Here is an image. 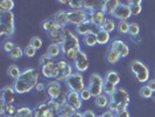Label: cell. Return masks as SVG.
<instances>
[{"mask_svg":"<svg viewBox=\"0 0 155 117\" xmlns=\"http://www.w3.org/2000/svg\"><path fill=\"white\" fill-rule=\"evenodd\" d=\"M21 70L20 68L15 66V64H13V66H11L9 68H8V75L11 76L12 78H14V80H18V78L20 77V75H21Z\"/></svg>","mask_w":155,"mask_h":117,"instance_id":"74e56055","label":"cell"},{"mask_svg":"<svg viewBox=\"0 0 155 117\" xmlns=\"http://www.w3.org/2000/svg\"><path fill=\"white\" fill-rule=\"evenodd\" d=\"M49 36L50 39L53 40V42L61 46L64 41V36H65V28L64 27H57L56 29L51 31L49 33Z\"/></svg>","mask_w":155,"mask_h":117,"instance_id":"e0dca14e","label":"cell"},{"mask_svg":"<svg viewBox=\"0 0 155 117\" xmlns=\"http://www.w3.org/2000/svg\"><path fill=\"white\" fill-rule=\"evenodd\" d=\"M131 96L125 88H118L113 93L112 96H110L109 110L112 112H121L127 110V107L130 105Z\"/></svg>","mask_w":155,"mask_h":117,"instance_id":"3957f363","label":"cell"},{"mask_svg":"<svg viewBox=\"0 0 155 117\" xmlns=\"http://www.w3.org/2000/svg\"><path fill=\"white\" fill-rule=\"evenodd\" d=\"M57 27H61V26L57 25V22L55 21V19H47L42 23V28L46 32H48V33H50L51 31L56 29Z\"/></svg>","mask_w":155,"mask_h":117,"instance_id":"f1b7e54d","label":"cell"},{"mask_svg":"<svg viewBox=\"0 0 155 117\" xmlns=\"http://www.w3.org/2000/svg\"><path fill=\"white\" fill-rule=\"evenodd\" d=\"M83 116L84 117H97V115L93 112L92 110H86L83 112Z\"/></svg>","mask_w":155,"mask_h":117,"instance_id":"f5cc1de1","label":"cell"},{"mask_svg":"<svg viewBox=\"0 0 155 117\" xmlns=\"http://www.w3.org/2000/svg\"><path fill=\"white\" fill-rule=\"evenodd\" d=\"M23 55H25V52H23L22 48L20 46H15L14 49L9 53V57H11L12 60H19V59L22 57Z\"/></svg>","mask_w":155,"mask_h":117,"instance_id":"d590c367","label":"cell"},{"mask_svg":"<svg viewBox=\"0 0 155 117\" xmlns=\"http://www.w3.org/2000/svg\"><path fill=\"white\" fill-rule=\"evenodd\" d=\"M1 117H8L7 115H1Z\"/></svg>","mask_w":155,"mask_h":117,"instance_id":"91938a15","label":"cell"},{"mask_svg":"<svg viewBox=\"0 0 155 117\" xmlns=\"http://www.w3.org/2000/svg\"><path fill=\"white\" fill-rule=\"evenodd\" d=\"M16 117H34V110L28 107H21L16 111Z\"/></svg>","mask_w":155,"mask_h":117,"instance_id":"836d02e7","label":"cell"},{"mask_svg":"<svg viewBox=\"0 0 155 117\" xmlns=\"http://www.w3.org/2000/svg\"><path fill=\"white\" fill-rule=\"evenodd\" d=\"M34 110V117H47L48 116V104L41 103Z\"/></svg>","mask_w":155,"mask_h":117,"instance_id":"83f0119b","label":"cell"},{"mask_svg":"<svg viewBox=\"0 0 155 117\" xmlns=\"http://www.w3.org/2000/svg\"><path fill=\"white\" fill-rule=\"evenodd\" d=\"M16 111H18V109H16V108L14 107V105H13V104L6 105V115H7L8 117L16 115Z\"/></svg>","mask_w":155,"mask_h":117,"instance_id":"681fc988","label":"cell"},{"mask_svg":"<svg viewBox=\"0 0 155 117\" xmlns=\"http://www.w3.org/2000/svg\"><path fill=\"white\" fill-rule=\"evenodd\" d=\"M58 117H64V116H61V115H60V116H58Z\"/></svg>","mask_w":155,"mask_h":117,"instance_id":"6125c7cd","label":"cell"},{"mask_svg":"<svg viewBox=\"0 0 155 117\" xmlns=\"http://www.w3.org/2000/svg\"><path fill=\"white\" fill-rule=\"evenodd\" d=\"M116 117H131V115H130L128 110H125V111H121V112H117Z\"/></svg>","mask_w":155,"mask_h":117,"instance_id":"816d5d0a","label":"cell"},{"mask_svg":"<svg viewBox=\"0 0 155 117\" xmlns=\"http://www.w3.org/2000/svg\"><path fill=\"white\" fill-rule=\"evenodd\" d=\"M116 22L112 20V19H110V18H107L106 20H105V22L101 25V31H105L107 32V33H112V32L116 29Z\"/></svg>","mask_w":155,"mask_h":117,"instance_id":"e575fe53","label":"cell"},{"mask_svg":"<svg viewBox=\"0 0 155 117\" xmlns=\"http://www.w3.org/2000/svg\"><path fill=\"white\" fill-rule=\"evenodd\" d=\"M68 93L69 91H63L60 96H58V98L56 100V102L60 104V105H63V104H67V98H68Z\"/></svg>","mask_w":155,"mask_h":117,"instance_id":"7dc6e473","label":"cell"},{"mask_svg":"<svg viewBox=\"0 0 155 117\" xmlns=\"http://www.w3.org/2000/svg\"><path fill=\"white\" fill-rule=\"evenodd\" d=\"M68 16H69V23L74 25V26H81L83 23L90 21V13H87L84 9H79V11H69L68 12Z\"/></svg>","mask_w":155,"mask_h":117,"instance_id":"ba28073f","label":"cell"},{"mask_svg":"<svg viewBox=\"0 0 155 117\" xmlns=\"http://www.w3.org/2000/svg\"><path fill=\"white\" fill-rule=\"evenodd\" d=\"M148 87H149V89L153 91V93H155V78L154 80H150V81H148Z\"/></svg>","mask_w":155,"mask_h":117,"instance_id":"db71d44e","label":"cell"},{"mask_svg":"<svg viewBox=\"0 0 155 117\" xmlns=\"http://www.w3.org/2000/svg\"><path fill=\"white\" fill-rule=\"evenodd\" d=\"M14 8V1L13 0H2L0 1V12L6 13V12H12Z\"/></svg>","mask_w":155,"mask_h":117,"instance_id":"f546056e","label":"cell"},{"mask_svg":"<svg viewBox=\"0 0 155 117\" xmlns=\"http://www.w3.org/2000/svg\"><path fill=\"white\" fill-rule=\"evenodd\" d=\"M96 36H97V43L98 45H106V43H109L110 39H111L110 33L105 31H101V29Z\"/></svg>","mask_w":155,"mask_h":117,"instance_id":"4dcf8cb0","label":"cell"},{"mask_svg":"<svg viewBox=\"0 0 155 117\" xmlns=\"http://www.w3.org/2000/svg\"><path fill=\"white\" fill-rule=\"evenodd\" d=\"M67 103L71 105L74 109L76 110H79L82 108V98H81V96H79V93H76V91H69L68 93V98H67Z\"/></svg>","mask_w":155,"mask_h":117,"instance_id":"2e32d148","label":"cell"},{"mask_svg":"<svg viewBox=\"0 0 155 117\" xmlns=\"http://www.w3.org/2000/svg\"><path fill=\"white\" fill-rule=\"evenodd\" d=\"M84 43L87 47H93L97 45V36L94 34H87L84 36Z\"/></svg>","mask_w":155,"mask_h":117,"instance_id":"f35d334b","label":"cell"},{"mask_svg":"<svg viewBox=\"0 0 155 117\" xmlns=\"http://www.w3.org/2000/svg\"><path fill=\"white\" fill-rule=\"evenodd\" d=\"M45 88H46V87H45V84H43V83H41V82H39V83H38V86L35 87V89H36L38 91H42Z\"/></svg>","mask_w":155,"mask_h":117,"instance_id":"9f6ffc18","label":"cell"},{"mask_svg":"<svg viewBox=\"0 0 155 117\" xmlns=\"http://www.w3.org/2000/svg\"><path fill=\"white\" fill-rule=\"evenodd\" d=\"M54 19L58 26L64 27V28H65V26L69 23V16H68V12H67V11H58V12L55 14Z\"/></svg>","mask_w":155,"mask_h":117,"instance_id":"7402d4cb","label":"cell"},{"mask_svg":"<svg viewBox=\"0 0 155 117\" xmlns=\"http://www.w3.org/2000/svg\"><path fill=\"white\" fill-rule=\"evenodd\" d=\"M104 83H105V78L103 77L101 75L93 73L90 75L89 77V89L92 94V97H98L99 95H101L103 89H104Z\"/></svg>","mask_w":155,"mask_h":117,"instance_id":"52a82bcc","label":"cell"},{"mask_svg":"<svg viewBox=\"0 0 155 117\" xmlns=\"http://www.w3.org/2000/svg\"><path fill=\"white\" fill-rule=\"evenodd\" d=\"M120 5V1L118 0H106L104 1V6H103V12L105 14L109 15H113L114 11L117 9V7Z\"/></svg>","mask_w":155,"mask_h":117,"instance_id":"ffe728a7","label":"cell"},{"mask_svg":"<svg viewBox=\"0 0 155 117\" xmlns=\"http://www.w3.org/2000/svg\"><path fill=\"white\" fill-rule=\"evenodd\" d=\"M48 104V116L47 117H58L60 116V108L61 105L54 100L47 102Z\"/></svg>","mask_w":155,"mask_h":117,"instance_id":"603a6c76","label":"cell"},{"mask_svg":"<svg viewBox=\"0 0 155 117\" xmlns=\"http://www.w3.org/2000/svg\"><path fill=\"white\" fill-rule=\"evenodd\" d=\"M104 2L103 1H83V9L87 13H93L97 11H103Z\"/></svg>","mask_w":155,"mask_h":117,"instance_id":"ac0fdd59","label":"cell"},{"mask_svg":"<svg viewBox=\"0 0 155 117\" xmlns=\"http://www.w3.org/2000/svg\"><path fill=\"white\" fill-rule=\"evenodd\" d=\"M29 45L34 47L35 49H40V48L42 47V45H43V41H42V39L39 38V36H34V38H31V39Z\"/></svg>","mask_w":155,"mask_h":117,"instance_id":"7bdbcfd3","label":"cell"},{"mask_svg":"<svg viewBox=\"0 0 155 117\" xmlns=\"http://www.w3.org/2000/svg\"><path fill=\"white\" fill-rule=\"evenodd\" d=\"M71 117H84V116H83V114H82V112H79V111H76V112H75V114H74V115H72Z\"/></svg>","mask_w":155,"mask_h":117,"instance_id":"6f0895ef","label":"cell"},{"mask_svg":"<svg viewBox=\"0 0 155 117\" xmlns=\"http://www.w3.org/2000/svg\"><path fill=\"white\" fill-rule=\"evenodd\" d=\"M128 6L131 8L132 15H139L142 12V1L141 0H130Z\"/></svg>","mask_w":155,"mask_h":117,"instance_id":"d4e9b609","label":"cell"},{"mask_svg":"<svg viewBox=\"0 0 155 117\" xmlns=\"http://www.w3.org/2000/svg\"><path fill=\"white\" fill-rule=\"evenodd\" d=\"M39 81V70L36 68H27L22 70L20 77L14 82V89L16 94H26L31 91L38 86Z\"/></svg>","mask_w":155,"mask_h":117,"instance_id":"6da1fadb","label":"cell"},{"mask_svg":"<svg viewBox=\"0 0 155 117\" xmlns=\"http://www.w3.org/2000/svg\"><path fill=\"white\" fill-rule=\"evenodd\" d=\"M47 93H48V95H49L50 100L56 101V100L58 98V96L63 93L61 82L55 81V80L53 81V82H49L48 86H47Z\"/></svg>","mask_w":155,"mask_h":117,"instance_id":"4fadbf2b","label":"cell"},{"mask_svg":"<svg viewBox=\"0 0 155 117\" xmlns=\"http://www.w3.org/2000/svg\"><path fill=\"white\" fill-rule=\"evenodd\" d=\"M62 53V49H61V46L56 45V43H53L48 47V50H47V54L49 55L50 57H57L58 55Z\"/></svg>","mask_w":155,"mask_h":117,"instance_id":"d6a6232c","label":"cell"},{"mask_svg":"<svg viewBox=\"0 0 155 117\" xmlns=\"http://www.w3.org/2000/svg\"><path fill=\"white\" fill-rule=\"evenodd\" d=\"M130 34L132 35V38L139 36V34H140V26L138 25V23H135V22L130 23Z\"/></svg>","mask_w":155,"mask_h":117,"instance_id":"60d3db41","label":"cell"},{"mask_svg":"<svg viewBox=\"0 0 155 117\" xmlns=\"http://www.w3.org/2000/svg\"><path fill=\"white\" fill-rule=\"evenodd\" d=\"M74 64H75V69L77 70L78 73H84L89 69V66H90V61H89V57L84 50H81L77 54L76 59L74 60Z\"/></svg>","mask_w":155,"mask_h":117,"instance_id":"30bf717a","label":"cell"},{"mask_svg":"<svg viewBox=\"0 0 155 117\" xmlns=\"http://www.w3.org/2000/svg\"><path fill=\"white\" fill-rule=\"evenodd\" d=\"M36 50H38V49H35V48H34L33 46H31V45H28V46L23 49L25 55H26V56H28V57H33V56H35Z\"/></svg>","mask_w":155,"mask_h":117,"instance_id":"bcb514c9","label":"cell"},{"mask_svg":"<svg viewBox=\"0 0 155 117\" xmlns=\"http://www.w3.org/2000/svg\"><path fill=\"white\" fill-rule=\"evenodd\" d=\"M118 26V31L121 34H130V23L127 21H119Z\"/></svg>","mask_w":155,"mask_h":117,"instance_id":"ab89813d","label":"cell"},{"mask_svg":"<svg viewBox=\"0 0 155 117\" xmlns=\"http://www.w3.org/2000/svg\"><path fill=\"white\" fill-rule=\"evenodd\" d=\"M97 117H103V116H101H101H97Z\"/></svg>","mask_w":155,"mask_h":117,"instance_id":"be15d7a7","label":"cell"},{"mask_svg":"<svg viewBox=\"0 0 155 117\" xmlns=\"http://www.w3.org/2000/svg\"><path fill=\"white\" fill-rule=\"evenodd\" d=\"M106 14L103 12V11H97V12H93L91 14V18H90V22H92L93 25L98 26V27H101V25L105 22L106 20Z\"/></svg>","mask_w":155,"mask_h":117,"instance_id":"44dd1931","label":"cell"},{"mask_svg":"<svg viewBox=\"0 0 155 117\" xmlns=\"http://www.w3.org/2000/svg\"><path fill=\"white\" fill-rule=\"evenodd\" d=\"M75 32H76L77 35H83V36H85L87 34H94V35H97L101 32V27H98V26L93 25L92 22L87 21V22L83 23L81 26H77L75 28Z\"/></svg>","mask_w":155,"mask_h":117,"instance_id":"8fae6325","label":"cell"},{"mask_svg":"<svg viewBox=\"0 0 155 117\" xmlns=\"http://www.w3.org/2000/svg\"><path fill=\"white\" fill-rule=\"evenodd\" d=\"M101 116H103V117H116V115H114V112H112V111L107 110V111H105V112H104Z\"/></svg>","mask_w":155,"mask_h":117,"instance_id":"11a10c76","label":"cell"},{"mask_svg":"<svg viewBox=\"0 0 155 117\" xmlns=\"http://www.w3.org/2000/svg\"><path fill=\"white\" fill-rule=\"evenodd\" d=\"M117 89V86L116 84H113V83H111V82H107V81H105V83H104V89H103V93L105 94V95H107V96H112L113 93L116 91Z\"/></svg>","mask_w":155,"mask_h":117,"instance_id":"8d00e7d4","label":"cell"},{"mask_svg":"<svg viewBox=\"0 0 155 117\" xmlns=\"http://www.w3.org/2000/svg\"><path fill=\"white\" fill-rule=\"evenodd\" d=\"M55 70H56V62L54 61L47 63L45 66H41V73H42L43 77L46 78H54Z\"/></svg>","mask_w":155,"mask_h":117,"instance_id":"d6986e66","label":"cell"},{"mask_svg":"<svg viewBox=\"0 0 155 117\" xmlns=\"http://www.w3.org/2000/svg\"><path fill=\"white\" fill-rule=\"evenodd\" d=\"M61 49H62L63 54L72 61L76 59L77 54L82 50L81 49V41L78 39V36L68 28H65V36H64L63 43L61 45Z\"/></svg>","mask_w":155,"mask_h":117,"instance_id":"7a4b0ae2","label":"cell"},{"mask_svg":"<svg viewBox=\"0 0 155 117\" xmlns=\"http://www.w3.org/2000/svg\"><path fill=\"white\" fill-rule=\"evenodd\" d=\"M11 117H16V116H15V115H14V116H11Z\"/></svg>","mask_w":155,"mask_h":117,"instance_id":"94428289","label":"cell"},{"mask_svg":"<svg viewBox=\"0 0 155 117\" xmlns=\"http://www.w3.org/2000/svg\"><path fill=\"white\" fill-rule=\"evenodd\" d=\"M111 48L114 49L116 52H118V53L120 54V56H121V59L127 57L128 54H130V47L127 46L124 41L120 39L113 40L112 43H111Z\"/></svg>","mask_w":155,"mask_h":117,"instance_id":"9a60e30c","label":"cell"},{"mask_svg":"<svg viewBox=\"0 0 155 117\" xmlns=\"http://www.w3.org/2000/svg\"><path fill=\"white\" fill-rule=\"evenodd\" d=\"M15 89L14 87L6 86L1 90V102H4L6 105L13 104L15 101Z\"/></svg>","mask_w":155,"mask_h":117,"instance_id":"5bb4252c","label":"cell"},{"mask_svg":"<svg viewBox=\"0 0 155 117\" xmlns=\"http://www.w3.org/2000/svg\"><path fill=\"white\" fill-rule=\"evenodd\" d=\"M72 74H74V70H72V66L70 63H68L64 60L56 62V70H55L54 75L55 81H58V82L67 81Z\"/></svg>","mask_w":155,"mask_h":117,"instance_id":"8992f818","label":"cell"},{"mask_svg":"<svg viewBox=\"0 0 155 117\" xmlns=\"http://www.w3.org/2000/svg\"><path fill=\"white\" fill-rule=\"evenodd\" d=\"M131 71L140 83H146L149 81V69L145 63L139 60H133L131 62Z\"/></svg>","mask_w":155,"mask_h":117,"instance_id":"5b68a950","label":"cell"},{"mask_svg":"<svg viewBox=\"0 0 155 117\" xmlns=\"http://www.w3.org/2000/svg\"><path fill=\"white\" fill-rule=\"evenodd\" d=\"M131 15H132V13H131V8L128 6V4L120 2V5L117 7L112 16H114L116 19L120 20V21H127V19H130Z\"/></svg>","mask_w":155,"mask_h":117,"instance_id":"7c38bea8","label":"cell"},{"mask_svg":"<svg viewBox=\"0 0 155 117\" xmlns=\"http://www.w3.org/2000/svg\"><path fill=\"white\" fill-rule=\"evenodd\" d=\"M106 61L110 63V64H116V63L119 62V60L121 59V56H120V54L118 53V52H116L114 49H112L111 47L109 48V50L106 52Z\"/></svg>","mask_w":155,"mask_h":117,"instance_id":"cb8c5ba5","label":"cell"},{"mask_svg":"<svg viewBox=\"0 0 155 117\" xmlns=\"http://www.w3.org/2000/svg\"><path fill=\"white\" fill-rule=\"evenodd\" d=\"M140 95H141V97H143V98H150V97L153 96V91L149 89L148 86H143L140 89Z\"/></svg>","mask_w":155,"mask_h":117,"instance_id":"b9f144b4","label":"cell"},{"mask_svg":"<svg viewBox=\"0 0 155 117\" xmlns=\"http://www.w3.org/2000/svg\"><path fill=\"white\" fill-rule=\"evenodd\" d=\"M71 8V11H79V9H83V1H74L71 0L68 4Z\"/></svg>","mask_w":155,"mask_h":117,"instance_id":"ee69618b","label":"cell"},{"mask_svg":"<svg viewBox=\"0 0 155 117\" xmlns=\"http://www.w3.org/2000/svg\"><path fill=\"white\" fill-rule=\"evenodd\" d=\"M79 96H81L82 101H89V100H91L92 94H91V91H90L89 88H85L84 90H82V91L79 93Z\"/></svg>","mask_w":155,"mask_h":117,"instance_id":"f6af8a7d","label":"cell"},{"mask_svg":"<svg viewBox=\"0 0 155 117\" xmlns=\"http://www.w3.org/2000/svg\"><path fill=\"white\" fill-rule=\"evenodd\" d=\"M58 2H60V4H63V5L69 4V1H67V0H58Z\"/></svg>","mask_w":155,"mask_h":117,"instance_id":"680465c9","label":"cell"},{"mask_svg":"<svg viewBox=\"0 0 155 117\" xmlns=\"http://www.w3.org/2000/svg\"><path fill=\"white\" fill-rule=\"evenodd\" d=\"M76 112V110L74 109L71 105H69L68 103L67 104H63L61 105V108H60V115L61 116H64V117H71Z\"/></svg>","mask_w":155,"mask_h":117,"instance_id":"1f68e13d","label":"cell"},{"mask_svg":"<svg viewBox=\"0 0 155 117\" xmlns=\"http://www.w3.org/2000/svg\"><path fill=\"white\" fill-rule=\"evenodd\" d=\"M67 87L69 88L70 91H76V93H81L82 90L85 89V84H84V77L81 73H74L67 81Z\"/></svg>","mask_w":155,"mask_h":117,"instance_id":"9c48e42d","label":"cell"},{"mask_svg":"<svg viewBox=\"0 0 155 117\" xmlns=\"http://www.w3.org/2000/svg\"><path fill=\"white\" fill-rule=\"evenodd\" d=\"M14 14L12 12H6L0 14V34L12 36L15 32L14 27Z\"/></svg>","mask_w":155,"mask_h":117,"instance_id":"277c9868","label":"cell"},{"mask_svg":"<svg viewBox=\"0 0 155 117\" xmlns=\"http://www.w3.org/2000/svg\"><path fill=\"white\" fill-rule=\"evenodd\" d=\"M104 78H105V81L111 82V83H113L116 86H118L120 83V75L118 74V71H116V70H109L105 74Z\"/></svg>","mask_w":155,"mask_h":117,"instance_id":"484cf974","label":"cell"},{"mask_svg":"<svg viewBox=\"0 0 155 117\" xmlns=\"http://www.w3.org/2000/svg\"><path fill=\"white\" fill-rule=\"evenodd\" d=\"M14 47H15V45H14L13 42H11V41H6V42H4V45H2L4 50H5L6 53H8V54L14 49Z\"/></svg>","mask_w":155,"mask_h":117,"instance_id":"c3c4849f","label":"cell"},{"mask_svg":"<svg viewBox=\"0 0 155 117\" xmlns=\"http://www.w3.org/2000/svg\"><path fill=\"white\" fill-rule=\"evenodd\" d=\"M51 61H53V57H50L48 54H43L41 57H40V60H39V62H40L41 66H45V64L51 62Z\"/></svg>","mask_w":155,"mask_h":117,"instance_id":"f907efd6","label":"cell"},{"mask_svg":"<svg viewBox=\"0 0 155 117\" xmlns=\"http://www.w3.org/2000/svg\"><path fill=\"white\" fill-rule=\"evenodd\" d=\"M94 103H96V105H97L98 108H101V109L106 108V107H109V104H110V96L105 95V94H101L98 97H96Z\"/></svg>","mask_w":155,"mask_h":117,"instance_id":"4316f807","label":"cell"}]
</instances>
